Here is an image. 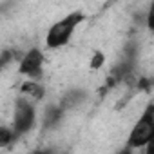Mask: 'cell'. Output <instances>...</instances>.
<instances>
[{"mask_svg": "<svg viewBox=\"0 0 154 154\" xmlns=\"http://www.w3.org/2000/svg\"><path fill=\"white\" fill-rule=\"evenodd\" d=\"M63 109L60 103H49L44 109V118H42V127L44 129H54L60 125L62 118H63Z\"/></svg>", "mask_w": 154, "mask_h": 154, "instance_id": "obj_5", "label": "cell"}, {"mask_svg": "<svg viewBox=\"0 0 154 154\" xmlns=\"http://www.w3.org/2000/svg\"><path fill=\"white\" fill-rule=\"evenodd\" d=\"M152 136H154V103H149L136 120V123L132 125L125 145H129L134 150L143 149Z\"/></svg>", "mask_w": 154, "mask_h": 154, "instance_id": "obj_2", "label": "cell"}, {"mask_svg": "<svg viewBox=\"0 0 154 154\" xmlns=\"http://www.w3.org/2000/svg\"><path fill=\"white\" fill-rule=\"evenodd\" d=\"M17 140V136H15V132H13V129H8V127H2L0 129V145L2 147H8L11 141H15Z\"/></svg>", "mask_w": 154, "mask_h": 154, "instance_id": "obj_8", "label": "cell"}, {"mask_svg": "<svg viewBox=\"0 0 154 154\" xmlns=\"http://www.w3.org/2000/svg\"><path fill=\"white\" fill-rule=\"evenodd\" d=\"M42 67H44V53L38 47H33L20 58L18 72L22 76H27L29 80H36L42 74Z\"/></svg>", "mask_w": 154, "mask_h": 154, "instance_id": "obj_4", "label": "cell"}, {"mask_svg": "<svg viewBox=\"0 0 154 154\" xmlns=\"http://www.w3.org/2000/svg\"><path fill=\"white\" fill-rule=\"evenodd\" d=\"M145 24H147V29H149L150 33H154V2H150V6H149V9H147Z\"/></svg>", "mask_w": 154, "mask_h": 154, "instance_id": "obj_9", "label": "cell"}, {"mask_svg": "<svg viewBox=\"0 0 154 154\" xmlns=\"http://www.w3.org/2000/svg\"><path fill=\"white\" fill-rule=\"evenodd\" d=\"M35 123H36V109H35L33 102L27 100V98H24V96H20L15 102L13 127H11L13 132H15V136H17V140L22 138V136H26L27 132H31L33 127H35Z\"/></svg>", "mask_w": 154, "mask_h": 154, "instance_id": "obj_3", "label": "cell"}, {"mask_svg": "<svg viewBox=\"0 0 154 154\" xmlns=\"http://www.w3.org/2000/svg\"><path fill=\"white\" fill-rule=\"evenodd\" d=\"M20 93L24 98H27L31 102H42L45 96V87L40 85L36 80H26L20 87Z\"/></svg>", "mask_w": 154, "mask_h": 154, "instance_id": "obj_7", "label": "cell"}, {"mask_svg": "<svg viewBox=\"0 0 154 154\" xmlns=\"http://www.w3.org/2000/svg\"><path fill=\"white\" fill-rule=\"evenodd\" d=\"M85 15L82 11H72L69 15H65L63 18L56 20L45 35V47L47 49H62L69 44L71 36L74 35L76 27L82 22H85Z\"/></svg>", "mask_w": 154, "mask_h": 154, "instance_id": "obj_1", "label": "cell"}, {"mask_svg": "<svg viewBox=\"0 0 154 154\" xmlns=\"http://www.w3.org/2000/svg\"><path fill=\"white\" fill-rule=\"evenodd\" d=\"M31 154H54V150L49 149V147H44V149H36V150H33Z\"/></svg>", "mask_w": 154, "mask_h": 154, "instance_id": "obj_11", "label": "cell"}, {"mask_svg": "<svg viewBox=\"0 0 154 154\" xmlns=\"http://www.w3.org/2000/svg\"><path fill=\"white\" fill-rule=\"evenodd\" d=\"M85 98H87V93L84 91V89H69L63 96H62V100H60V105H62V109L63 111H71V109H76V107H80L84 102H85Z\"/></svg>", "mask_w": 154, "mask_h": 154, "instance_id": "obj_6", "label": "cell"}, {"mask_svg": "<svg viewBox=\"0 0 154 154\" xmlns=\"http://www.w3.org/2000/svg\"><path fill=\"white\" fill-rule=\"evenodd\" d=\"M143 154H154V136L149 140V143L143 147Z\"/></svg>", "mask_w": 154, "mask_h": 154, "instance_id": "obj_10", "label": "cell"}, {"mask_svg": "<svg viewBox=\"0 0 154 154\" xmlns=\"http://www.w3.org/2000/svg\"><path fill=\"white\" fill-rule=\"evenodd\" d=\"M116 154H134V149H131L129 145H125V147H122Z\"/></svg>", "mask_w": 154, "mask_h": 154, "instance_id": "obj_12", "label": "cell"}]
</instances>
